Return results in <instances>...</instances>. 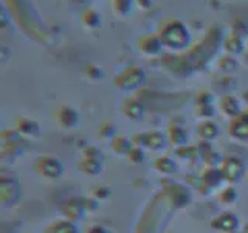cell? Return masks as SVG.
I'll list each match as a JSON object with an SVG mask.
<instances>
[{"label":"cell","instance_id":"cell-5","mask_svg":"<svg viewBox=\"0 0 248 233\" xmlns=\"http://www.w3.org/2000/svg\"><path fill=\"white\" fill-rule=\"evenodd\" d=\"M90 233H107V232H104L103 229H93Z\"/></svg>","mask_w":248,"mask_h":233},{"label":"cell","instance_id":"cell-1","mask_svg":"<svg viewBox=\"0 0 248 233\" xmlns=\"http://www.w3.org/2000/svg\"><path fill=\"white\" fill-rule=\"evenodd\" d=\"M36 169H39V173L46 177H56L62 171L59 163L51 157H39V160L36 162Z\"/></svg>","mask_w":248,"mask_h":233},{"label":"cell","instance_id":"cell-2","mask_svg":"<svg viewBox=\"0 0 248 233\" xmlns=\"http://www.w3.org/2000/svg\"><path fill=\"white\" fill-rule=\"evenodd\" d=\"M16 128L22 135H36V132H39L37 124L33 120L25 118V116H20V118L16 120Z\"/></svg>","mask_w":248,"mask_h":233},{"label":"cell","instance_id":"cell-3","mask_svg":"<svg viewBox=\"0 0 248 233\" xmlns=\"http://www.w3.org/2000/svg\"><path fill=\"white\" fill-rule=\"evenodd\" d=\"M10 56H11V50L6 45L0 44V62H6L10 59Z\"/></svg>","mask_w":248,"mask_h":233},{"label":"cell","instance_id":"cell-4","mask_svg":"<svg viewBox=\"0 0 248 233\" xmlns=\"http://www.w3.org/2000/svg\"><path fill=\"white\" fill-rule=\"evenodd\" d=\"M8 25H10V19H8V14H6V11L3 10V6L0 5V30L5 28V27H8Z\"/></svg>","mask_w":248,"mask_h":233}]
</instances>
